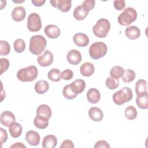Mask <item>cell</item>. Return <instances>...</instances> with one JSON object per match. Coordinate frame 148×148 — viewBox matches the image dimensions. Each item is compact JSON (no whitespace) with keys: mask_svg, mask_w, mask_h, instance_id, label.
<instances>
[{"mask_svg":"<svg viewBox=\"0 0 148 148\" xmlns=\"http://www.w3.org/2000/svg\"><path fill=\"white\" fill-rule=\"evenodd\" d=\"M50 2L53 7L64 13L68 12L72 6V1L69 0H51Z\"/></svg>","mask_w":148,"mask_h":148,"instance_id":"obj_9","label":"cell"},{"mask_svg":"<svg viewBox=\"0 0 148 148\" xmlns=\"http://www.w3.org/2000/svg\"><path fill=\"white\" fill-rule=\"evenodd\" d=\"M61 77L64 80H71L73 77V73L72 71H71V69H66L61 72Z\"/></svg>","mask_w":148,"mask_h":148,"instance_id":"obj_39","label":"cell"},{"mask_svg":"<svg viewBox=\"0 0 148 148\" xmlns=\"http://www.w3.org/2000/svg\"><path fill=\"white\" fill-rule=\"evenodd\" d=\"M0 131H1V143L2 146V145L7 140L8 134L6 130L3 129L2 128H0Z\"/></svg>","mask_w":148,"mask_h":148,"instance_id":"obj_42","label":"cell"},{"mask_svg":"<svg viewBox=\"0 0 148 148\" xmlns=\"http://www.w3.org/2000/svg\"><path fill=\"white\" fill-rule=\"evenodd\" d=\"M36 115H41L49 119L52 114L51 108L46 104L39 105L36 109Z\"/></svg>","mask_w":148,"mask_h":148,"instance_id":"obj_26","label":"cell"},{"mask_svg":"<svg viewBox=\"0 0 148 148\" xmlns=\"http://www.w3.org/2000/svg\"><path fill=\"white\" fill-rule=\"evenodd\" d=\"M15 120L16 117L14 114L10 111H5L2 112L1 114V123L5 127H9L12 123L15 121Z\"/></svg>","mask_w":148,"mask_h":148,"instance_id":"obj_11","label":"cell"},{"mask_svg":"<svg viewBox=\"0 0 148 148\" xmlns=\"http://www.w3.org/2000/svg\"><path fill=\"white\" fill-rule=\"evenodd\" d=\"M22 126L18 123L14 121L9 127V131L10 135L14 138L19 137L22 133Z\"/></svg>","mask_w":148,"mask_h":148,"instance_id":"obj_23","label":"cell"},{"mask_svg":"<svg viewBox=\"0 0 148 148\" xmlns=\"http://www.w3.org/2000/svg\"><path fill=\"white\" fill-rule=\"evenodd\" d=\"M125 70L124 68L120 66H114L112 68L110 71V77L113 79H119L123 76Z\"/></svg>","mask_w":148,"mask_h":148,"instance_id":"obj_28","label":"cell"},{"mask_svg":"<svg viewBox=\"0 0 148 148\" xmlns=\"http://www.w3.org/2000/svg\"><path fill=\"white\" fill-rule=\"evenodd\" d=\"M82 54L79 51L76 49L71 50L67 54L66 60L71 65H77L82 61Z\"/></svg>","mask_w":148,"mask_h":148,"instance_id":"obj_10","label":"cell"},{"mask_svg":"<svg viewBox=\"0 0 148 148\" xmlns=\"http://www.w3.org/2000/svg\"><path fill=\"white\" fill-rule=\"evenodd\" d=\"M108 50L106 45L102 42L93 43L89 48L90 56L94 60L99 59L104 57Z\"/></svg>","mask_w":148,"mask_h":148,"instance_id":"obj_6","label":"cell"},{"mask_svg":"<svg viewBox=\"0 0 148 148\" xmlns=\"http://www.w3.org/2000/svg\"><path fill=\"white\" fill-rule=\"evenodd\" d=\"M0 43V55L6 56L9 54L10 51V47L8 42L5 40H1Z\"/></svg>","mask_w":148,"mask_h":148,"instance_id":"obj_36","label":"cell"},{"mask_svg":"<svg viewBox=\"0 0 148 148\" xmlns=\"http://www.w3.org/2000/svg\"><path fill=\"white\" fill-rule=\"evenodd\" d=\"M73 41L79 47H86L89 43V38L85 34L76 33L73 37Z\"/></svg>","mask_w":148,"mask_h":148,"instance_id":"obj_13","label":"cell"},{"mask_svg":"<svg viewBox=\"0 0 148 148\" xmlns=\"http://www.w3.org/2000/svg\"><path fill=\"white\" fill-rule=\"evenodd\" d=\"M34 88L38 94H43L48 91L49 88V84L46 80H39L35 83Z\"/></svg>","mask_w":148,"mask_h":148,"instance_id":"obj_25","label":"cell"},{"mask_svg":"<svg viewBox=\"0 0 148 148\" xmlns=\"http://www.w3.org/2000/svg\"><path fill=\"white\" fill-rule=\"evenodd\" d=\"M46 1L45 0H32L31 2L33 3V5L37 7H40L42 6L45 3Z\"/></svg>","mask_w":148,"mask_h":148,"instance_id":"obj_44","label":"cell"},{"mask_svg":"<svg viewBox=\"0 0 148 148\" xmlns=\"http://www.w3.org/2000/svg\"><path fill=\"white\" fill-rule=\"evenodd\" d=\"M88 14V12H87L82 5L77 6L73 12V15L74 18L77 20H84Z\"/></svg>","mask_w":148,"mask_h":148,"instance_id":"obj_27","label":"cell"},{"mask_svg":"<svg viewBox=\"0 0 148 148\" xmlns=\"http://www.w3.org/2000/svg\"><path fill=\"white\" fill-rule=\"evenodd\" d=\"M47 41L42 35L32 36L29 40V50L34 55H39L45 49Z\"/></svg>","mask_w":148,"mask_h":148,"instance_id":"obj_1","label":"cell"},{"mask_svg":"<svg viewBox=\"0 0 148 148\" xmlns=\"http://www.w3.org/2000/svg\"><path fill=\"white\" fill-rule=\"evenodd\" d=\"M95 1L94 0H86L82 3V7L87 11H91L95 6Z\"/></svg>","mask_w":148,"mask_h":148,"instance_id":"obj_37","label":"cell"},{"mask_svg":"<svg viewBox=\"0 0 148 148\" xmlns=\"http://www.w3.org/2000/svg\"><path fill=\"white\" fill-rule=\"evenodd\" d=\"M87 99L91 103H98L101 99L100 92L95 88L89 89L87 92Z\"/></svg>","mask_w":148,"mask_h":148,"instance_id":"obj_17","label":"cell"},{"mask_svg":"<svg viewBox=\"0 0 148 148\" xmlns=\"http://www.w3.org/2000/svg\"><path fill=\"white\" fill-rule=\"evenodd\" d=\"M40 138L39 134L35 131L30 130L26 133V141L31 146H36L38 145L40 142Z\"/></svg>","mask_w":148,"mask_h":148,"instance_id":"obj_14","label":"cell"},{"mask_svg":"<svg viewBox=\"0 0 148 148\" xmlns=\"http://www.w3.org/2000/svg\"><path fill=\"white\" fill-rule=\"evenodd\" d=\"M136 103L139 108L142 109H147L148 108V94L138 96L136 98Z\"/></svg>","mask_w":148,"mask_h":148,"instance_id":"obj_29","label":"cell"},{"mask_svg":"<svg viewBox=\"0 0 148 148\" xmlns=\"http://www.w3.org/2000/svg\"><path fill=\"white\" fill-rule=\"evenodd\" d=\"M13 47L16 52L21 53L23 52L25 49V43L22 39H17L14 42Z\"/></svg>","mask_w":148,"mask_h":148,"instance_id":"obj_33","label":"cell"},{"mask_svg":"<svg viewBox=\"0 0 148 148\" xmlns=\"http://www.w3.org/2000/svg\"><path fill=\"white\" fill-rule=\"evenodd\" d=\"M62 94L64 97L68 99H75L78 94L73 88L72 84H67L64 87Z\"/></svg>","mask_w":148,"mask_h":148,"instance_id":"obj_24","label":"cell"},{"mask_svg":"<svg viewBox=\"0 0 148 148\" xmlns=\"http://www.w3.org/2000/svg\"><path fill=\"white\" fill-rule=\"evenodd\" d=\"M137 18V13L132 8H127L118 16L119 23L123 26H127L134 22Z\"/></svg>","mask_w":148,"mask_h":148,"instance_id":"obj_5","label":"cell"},{"mask_svg":"<svg viewBox=\"0 0 148 148\" xmlns=\"http://www.w3.org/2000/svg\"><path fill=\"white\" fill-rule=\"evenodd\" d=\"M106 86L110 90H114L117 88L119 86V79H113L111 77H109L106 79L105 82Z\"/></svg>","mask_w":148,"mask_h":148,"instance_id":"obj_35","label":"cell"},{"mask_svg":"<svg viewBox=\"0 0 148 148\" xmlns=\"http://www.w3.org/2000/svg\"><path fill=\"white\" fill-rule=\"evenodd\" d=\"M88 116L92 120L94 121H100L103 117V113L102 110L99 108L91 107L88 110Z\"/></svg>","mask_w":148,"mask_h":148,"instance_id":"obj_18","label":"cell"},{"mask_svg":"<svg viewBox=\"0 0 148 148\" xmlns=\"http://www.w3.org/2000/svg\"><path fill=\"white\" fill-rule=\"evenodd\" d=\"M110 29L109 21L104 18H100L92 27L94 34L100 38L106 37Z\"/></svg>","mask_w":148,"mask_h":148,"instance_id":"obj_4","label":"cell"},{"mask_svg":"<svg viewBox=\"0 0 148 148\" xmlns=\"http://www.w3.org/2000/svg\"><path fill=\"white\" fill-rule=\"evenodd\" d=\"M135 92L137 97L147 94V82L143 79H140L135 84Z\"/></svg>","mask_w":148,"mask_h":148,"instance_id":"obj_20","label":"cell"},{"mask_svg":"<svg viewBox=\"0 0 148 148\" xmlns=\"http://www.w3.org/2000/svg\"><path fill=\"white\" fill-rule=\"evenodd\" d=\"M113 5L114 8L117 10H123L125 6V2L124 0H119V1H114Z\"/></svg>","mask_w":148,"mask_h":148,"instance_id":"obj_40","label":"cell"},{"mask_svg":"<svg viewBox=\"0 0 148 148\" xmlns=\"http://www.w3.org/2000/svg\"><path fill=\"white\" fill-rule=\"evenodd\" d=\"M133 97L132 91L127 87H123L120 90L113 94L112 98L114 103L117 105H121L130 101Z\"/></svg>","mask_w":148,"mask_h":148,"instance_id":"obj_3","label":"cell"},{"mask_svg":"<svg viewBox=\"0 0 148 148\" xmlns=\"http://www.w3.org/2000/svg\"><path fill=\"white\" fill-rule=\"evenodd\" d=\"M10 147H26V146L21 142H17L12 145Z\"/></svg>","mask_w":148,"mask_h":148,"instance_id":"obj_45","label":"cell"},{"mask_svg":"<svg viewBox=\"0 0 148 148\" xmlns=\"http://www.w3.org/2000/svg\"><path fill=\"white\" fill-rule=\"evenodd\" d=\"M124 114L127 119L134 120L137 116V110L134 106H128L125 109Z\"/></svg>","mask_w":148,"mask_h":148,"instance_id":"obj_32","label":"cell"},{"mask_svg":"<svg viewBox=\"0 0 148 148\" xmlns=\"http://www.w3.org/2000/svg\"><path fill=\"white\" fill-rule=\"evenodd\" d=\"M126 36L131 40H135L139 38L140 31L138 27L135 25H131L126 28L125 31Z\"/></svg>","mask_w":148,"mask_h":148,"instance_id":"obj_16","label":"cell"},{"mask_svg":"<svg viewBox=\"0 0 148 148\" xmlns=\"http://www.w3.org/2000/svg\"><path fill=\"white\" fill-rule=\"evenodd\" d=\"M44 32L46 35L51 39H56L58 38L61 33L60 29L54 24H49L45 27Z\"/></svg>","mask_w":148,"mask_h":148,"instance_id":"obj_12","label":"cell"},{"mask_svg":"<svg viewBox=\"0 0 148 148\" xmlns=\"http://www.w3.org/2000/svg\"><path fill=\"white\" fill-rule=\"evenodd\" d=\"M34 125L39 129H45L49 125V119L41 115H36L34 120Z\"/></svg>","mask_w":148,"mask_h":148,"instance_id":"obj_22","label":"cell"},{"mask_svg":"<svg viewBox=\"0 0 148 148\" xmlns=\"http://www.w3.org/2000/svg\"><path fill=\"white\" fill-rule=\"evenodd\" d=\"M135 78V73L132 69H127L123 75V81L126 83L132 82Z\"/></svg>","mask_w":148,"mask_h":148,"instance_id":"obj_34","label":"cell"},{"mask_svg":"<svg viewBox=\"0 0 148 148\" xmlns=\"http://www.w3.org/2000/svg\"><path fill=\"white\" fill-rule=\"evenodd\" d=\"M26 16V12L23 6H17L14 8L12 12V17L15 21L19 22L23 21Z\"/></svg>","mask_w":148,"mask_h":148,"instance_id":"obj_15","label":"cell"},{"mask_svg":"<svg viewBox=\"0 0 148 148\" xmlns=\"http://www.w3.org/2000/svg\"><path fill=\"white\" fill-rule=\"evenodd\" d=\"M12 1L14 2H15V3H21V2H24L25 1H24V0H22L21 1H15V0H13Z\"/></svg>","mask_w":148,"mask_h":148,"instance_id":"obj_46","label":"cell"},{"mask_svg":"<svg viewBox=\"0 0 148 148\" xmlns=\"http://www.w3.org/2000/svg\"><path fill=\"white\" fill-rule=\"evenodd\" d=\"M60 147H69V148H73L74 147V145L73 142L71 140H65L64 141L62 142V144L60 146Z\"/></svg>","mask_w":148,"mask_h":148,"instance_id":"obj_43","label":"cell"},{"mask_svg":"<svg viewBox=\"0 0 148 148\" xmlns=\"http://www.w3.org/2000/svg\"><path fill=\"white\" fill-rule=\"evenodd\" d=\"M95 69L94 65L88 62H84L80 67V73L86 77H89L92 75Z\"/></svg>","mask_w":148,"mask_h":148,"instance_id":"obj_19","label":"cell"},{"mask_svg":"<svg viewBox=\"0 0 148 148\" xmlns=\"http://www.w3.org/2000/svg\"><path fill=\"white\" fill-rule=\"evenodd\" d=\"M38 71L34 65L20 69L17 73V77L21 82H29L36 79L38 76Z\"/></svg>","mask_w":148,"mask_h":148,"instance_id":"obj_2","label":"cell"},{"mask_svg":"<svg viewBox=\"0 0 148 148\" xmlns=\"http://www.w3.org/2000/svg\"><path fill=\"white\" fill-rule=\"evenodd\" d=\"M27 28L31 32H37L42 28V22L39 15L36 13H31L27 18Z\"/></svg>","mask_w":148,"mask_h":148,"instance_id":"obj_7","label":"cell"},{"mask_svg":"<svg viewBox=\"0 0 148 148\" xmlns=\"http://www.w3.org/2000/svg\"><path fill=\"white\" fill-rule=\"evenodd\" d=\"M61 72L57 68H53L47 74V77L49 80L53 81V82H59L61 79Z\"/></svg>","mask_w":148,"mask_h":148,"instance_id":"obj_31","label":"cell"},{"mask_svg":"<svg viewBox=\"0 0 148 148\" xmlns=\"http://www.w3.org/2000/svg\"><path fill=\"white\" fill-rule=\"evenodd\" d=\"M53 53L48 50H46L44 53L38 56L37 58L38 63L43 67H46L50 66L53 61Z\"/></svg>","mask_w":148,"mask_h":148,"instance_id":"obj_8","label":"cell"},{"mask_svg":"<svg viewBox=\"0 0 148 148\" xmlns=\"http://www.w3.org/2000/svg\"><path fill=\"white\" fill-rule=\"evenodd\" d=\"M71 84L77 94L82 93L86 87V82L82 79L75 80Z\"/></svg>","mask_w":148,"mask_h":148,"instance_id":"obj_30","label":"cell"},{"mask_svg":"<svg viewBox=\"0 0 148 148\" xmlns=\"http://www.w3.org/2000/svg\"><path fill=\"white\" fill-rule=\"evenodd\" d=\"M0 63H1V73L0 74L2 75L3 72L7 71L8 68L9 67V61L7 58H0Z\"/></svg>","mask_w":148,"mask_h":148,"instance_id":"obj_38","label":"cell"},{"mask_svg":"<svg viewBox=\"0 0 148 148\" xmlns=\"http://www.w3.org/2000/svg\"><path fill=\"white\" fill-rule=\"evenodd\" d=\"M95 148H99V147H110V145L109 143L105 140H99L94 145Z\"/></svg>","mask_w":148,"mask_h":148,"instance_id":"obj_41","label":"cell"},{"mask_svg":"<svg viewBox=\"0 0 148 148\" xmlns=\"http://www.w3.org/2000/svg\"><path fill=\"white\" fill-rule=\"evenodd\" d=\"M57 144V138L53 135H48L44 137L42 147L44 148H54Z\"/></svg>","mask_w":148,"mask_h":148,"instance_id":"obj_21","label":"cell"}]
</instances>
